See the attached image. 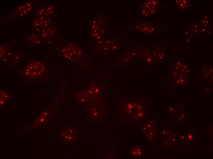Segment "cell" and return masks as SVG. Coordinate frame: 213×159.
Masks as SVG:
<instances>
[{
	"label": "cell",
	"instance_id": "cell-15",
	"mask_svg": "<svg viewBox=\"0 0 213 159\" xmlns=\"http://www.w3.org/2000/svg\"><path fill=\"white\" fill-rule=\"evenodd\" d=\"M175 2L178 8L183 11L186 10L189 5V1L187 0H176Z\"/></svg>",
	"mask_w": 213,
	"mask_h": 159
},
{
	"label": "cell",
	"instance_id": "cell-10",
	"mask_svg": "<svg viewBox=\"0 0 213 159\" xmlns=\"http://www.w3.org/2000/svg\"><path fill=\"white\" fill-rule=\"evenodd\" d=\"M201 76L204 80L207 83H212L213 82V68L211 65L207 63H205L201 67Z\"/></svg>",
	"mask_w": 213,
	"mask_h": 159
},
{
	"label": "cell",
	"instance_id": "cell-8",
	"mask_svg": "<svg viewBox=\"0 0 213 159\" xmlns=\"http://www.w3.org/2000/svg\"><path fill=\"white\" fill-rule=\"evenodd\" d=\"M159 5L157 0H146L141 6V12L145 17L155 14L158 10Z\"/></svg>",
	"mask_w": 213,
	"mask_h": 159
},
{
	"label": "cell",
	"instance_id": "cell-5",
	"mask_svg": "<svg viewBox=\"0 0 213 159\" xmlns=\"http://www.w3.org/2000/svg\"><path fill=\"white\" fill-rule=\"evenodd\" d=\"M59 136L64 143L71 144L76 143L79 138V133L77 129L73 126H67L62 129Z\"/></svg>",
	"mask_w": 213,
	"mask_h": 159
},
{
	"label": "cell",
	"instance_id": "cell-4",
	"mask_svg": "<svg viewBox=\"0 0 213 159\" xmlns=\"http://www.w3.org/2000/svg\"><path fill=\"white\" fill-rule=\"evenodd\" d=\"M139 128L144 137L151 145L157 142L159 128L156 123L153 120L146 122L140 125Z\"/></svg>",
	"mask_w": 213,
	"mask_h": 159
},
{
	"label": "cell",
	"instance_id": "cell-6",
	"mask_svg": "<svg viewBox=\"0 0 213 159\" xmlns=\"http://www.w3.org/2000/svg\"><path fill=\"white\" fill-rule=\"evenodd\" d=\"M160 24L157 23L144 22L136 24L135 27L140 32L150 35L161 29Z\"/></svg>",
	"mask_w": 213,
	"mask_h": 159
},
{
	"label": "cell",
	"instance_id": "cell-7",
	"mask_svg": "<svg viewBox=\"0 0 213 159\" xmlns=\"http://www.w3.org/2000/svg\"><path fill=\"white\" fill-rule=\"evenodd\" d=\"M25 57L21 54L8 52L0 56L1 62L9 65L14 66L24 60Z\"/></svg>",
	"mask_w": 213,
	"mask_h": 159
},
{
	"label": "cell",
	"instance_id": "cell-16",
	"mask_svg": "<svg viewBox=\"0 0 213 159\" xmlns=\"http://www.w3.org/2000/svg\"><path fill=\"white\" fill-rule=\"evenodd\" d=\"M0 93V104L2 105L5 104L8 99H9L10 97L8 94L2 90L1 91Z\"/></svg>",
	"mask_w": 213,
	"mask_h": 159
},
{
	"label": "cell",
	"instance_id": "cell-9",
	"mask_svg": "<svg viewBox=\"0 0 213 159\" xmlns=\"http://www.w3.org/2000/svg\"><path fill=\"white\" fill-rule=\"evenodd\" d=\"M33 3L31 2H26L20 6L17 9L9 16V19L17 18L28 14L32 10Z\"/></svg>",
	"mask_w": 213,
	"mask_h": 159
},
{
	"label": "cell",
	"instance_id": "cell-14",
	"mask_svg": "<svg viewBox=\"0 0 213 159\" xmlns=\"http://www.w3.org/2000/svg\"><path fill=\"white\" fill-rule=\"evenodd\" d=\"M210 20L209 18H204L201 21V31L203 34L207 33L210 31Z\"/></svg>",
	"mask_w": 213,
	"mask_h": 159
},
{
	"label": "cell",
	"instance_id": "cell-3",
	"mask_svg": "<svg viewBox=\"0 0 213 159\" xmlns=\"http://www.w3.org/2000/svg\"><path fill=\"white\" fill-rule=\"evenodd\" d=\"M169 68L167 78L170 86L177 88L186 84L190 70L185 62L179 59L176 60L170 64Z\"/></svg>",
	"mask_w": 213,
	"mask_h": 159
},
{
	"label": "cell",
	"instance_id": "cell-12",
	"mask_svg": "<svg viewBox=\"0 0 213 159\" xmlns=\"http://www.w3.org/2000/svg\"><path fill=\"white\" fill-rule=\"evenodd\" d=\"M47 20L44 16H38L32 23V26L33 29L37 31H40L43 30L45 28Z\"/></svg>",
	"mask_w": 213,
	"mask_h": 159
},
{
	"label": "cell",
	"instance_id": "cell-13",
	"mask_svg": "<svg viewBox=\"0 0 213 159\" xmlns=\"http://www.w3.org/2000/svg\"><path fill=\"white\" fill-rule=\"evenodd\" d=\"M27 38L30 44L33 46L39 45L42 43L40 38L34 34L28 35Z\"/></svg>",
	"mask_w": 213,
	"mask_h": 159
},
{
	"label": "cell",
	"instance_id": "cell-2",
	"mask_svg": "<svg viewBox=\"0 0 213 159\" xmlns=\"http://www.w3.org/2000/svg\"><path fill=\"white\" fill-rule=\"evenodd\" d=\"M48 74L43 61L34 60L27 64L19 75L26 84L43 85L47 80Z\"/></svg>",
	"mask_w": 213,
	"mask_h": 159
},
{
	"label": "cell",
	"instance_id": "cell-1",
	"mask_svg": "<svg viewBox=\"0 0 213 159\" xmlns=\"http://www.w3.org/2000/svg\"><path fill=\"white\" fill-rule=\"evenodd\" d=\"M151 100L141 97L123 99L120 104V119L124 125L135 126L150 115Z\"/></svg>",
	"mask_w": 213,
	"mask_h": 159
},
{
	"label": "cell",
	"instance_id": "cell-11",
	"mask_svg": "<svg viewBox=\"0 0 213 159\" xmlns=\"http://www.w3.org/2000/svg\"><path fill=\"white\" fill-rule=\"evenodd\" d=\"M129 151L133 157L139 159L142 158L146 153V150L142 145L137 144L133 145Z\"/></svg>",
	"mask_w": 213,
	"mask_h": 159
}]
</instances>
